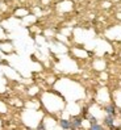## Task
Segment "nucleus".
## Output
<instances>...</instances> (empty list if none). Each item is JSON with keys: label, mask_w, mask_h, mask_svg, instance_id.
<instances>
[{"label": "nucleus", "mask_w": 121, "mask_h": 130, "mask_svg": "<svg viewBox=\"0 0 121 130\" xmlns=\"http://www.w3.org/2000/svg\"><path fill=\"white\" fill-rule=\"evenodd\" d=\"M104 110H105V113H107L108 116H113V117L116 116V108H115V105H112V104H107V105H105Z\"/></svg>", "instance_id": "1"}, {"label": "nucleus", "mask_w": 121, "mask_h": 130, "mask_svg": "<svg viewBox=\"0 0 121 130\" xmlns=\"http://www.w3.org/2000/svg\"><path fill=\"white\" fill-rule=\"evenodd\" d=\"M83 124V118L82 117H74V120L71 121V129L77 130L78 127H80Z\"/></svg>", "instance_id": "2"}, {"label": "nucleus", "mask_w": 121, "mask_h": 130, "mask_svg": "<svg viewBox=\"0 0 121 130\" xmlns=\"http://www.w3.org/2000/svg\"><path fill=\"white\" fill-rule=\"evenodd\" d=\"M104 125L108 127H115V117L113 116H105L104 117Z\"/></svg>", "instance_id": "3"}, {"label": "nucleus", "mask_w": 121, "mask_h": 130, "mask_svg": "<svg viewBox=\"0 0 121 130\" xmlns=\"http://www.w3.org/2000/svg\"><path fill=\"white\" fill-rule=\"evenodd\" d=\"M59 126L63 130H71V121L69 120H60L59 121Z\"/></svg>", "instance_id": "4"}, {"label": "nucleus", "mask_w": 121, "mask_h": 130, "mask_svg": "<svg viewBox=\"0 0 121 130\" xmlns=\"http://www.w3.org/2000/svg\"><path fill=\"white\" fill-rule=\"evenodd\" d=\"M89 130H104V127L99 124H94V125L89 126Z\"/></svg>", "instance_id": "5"}, {"label": "nucleus", "mask_w": 121, "mask_h": 130, "mask_svg": "<svg viewBox=\"0 0 121 130\" xmlns=\"http://www.w3.org/2000/svg\"><path fill=\"white\" fill-rule=\"evenodd\" d=\"M87 118L89 120V122H91V125H94V124H97V120H96V117H94V116H87Z\"/></svg>", "instance_id": "6"}, {"label": "nucleus", "mask_w": 121, "mask_h": 130, "mask_svg": "<svg viewBox=\"0 0 121 130\" xmlns=\"http://www.w3.org/2000/svg\"><path fill=\"white\" fill-rule=\"evenodd\" d=\"M38 130H46V129H45V125H43V122H41V124L38 125Z\"/></svg>", "instance_id": "7"}, {"label": "nucleus", "mask_w": 121, "mask_h": 130, "mask_svg": "<svg viewBox=\"0 0 121 130\" xmlns=\"http://www.w3.org/2000/svg\"><path fill=\"white\" fill-rule=\"evenodd\" d=\"M120 117H121V112H120Z\"/></svg>", "instance_id": "8"}]
</instances>
